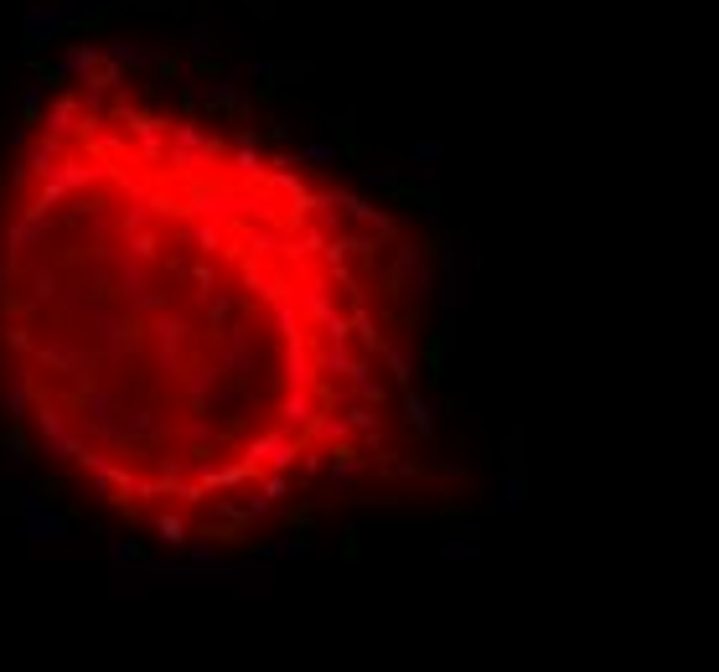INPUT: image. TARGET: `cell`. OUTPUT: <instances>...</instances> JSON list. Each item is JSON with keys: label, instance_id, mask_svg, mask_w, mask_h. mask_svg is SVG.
<instances>
[{"label": "cell", "instance_id": "6da1fadb", "mask_svg": "<svg viewBox=\"0 0 719 672\" xmlns=\"http://www.w3.org/2000/svg\"><path fill=\"white\" fill-rule=\"evenodd\" d=\"M414 228L306 156L83 68L0 181V388L119 528L254 543L399 481L425 440Z\"/></svg>", "mask_w": 719, "mask_h": 672}]
</instances>
